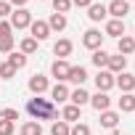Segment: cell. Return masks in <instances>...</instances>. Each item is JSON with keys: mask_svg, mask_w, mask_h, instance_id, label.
<instances>
[{"mask_svg": "<svg viewBox=\"0 0 135 135\" xmlns=\"http://www.w3.org/2000/svg\"><path fill=\"white\" fill-rule=\"evenodd\" d=\"M27 114H29L35 122H42V119H56V117H58V109H56L53 101L35 95V98L27 101Z\"/></svg>", "mask_w": 135, "mask_h": 135, "instance_id": "cell-1", "label": "cell"}, {"mask_svg": "<svg viewBox=\"0 0 135 135\" xmlns=\"http://www.w3.org/2000/svg\"><path fill=\"white\" fill-rule=\"evenodd\" d=\"M29 24H32V13L27 8H16L11 13V27L13 29H29Z\"/></svg>", "mask_w": 135, "mask_h": 135, "instance_id": "cell-2", "label": "cell"}, {"mask_svg": "<svg viewBox=\"0 0 135 135\" xmlns=\"http://www.w3.org/2000/svg\"><path fill=\"white\" fill-rule=\"evenodd\" d=\"M69 69H72V64L66 61V58H56L50 64V74L58 80V82H66V77H69Z\"/></svg>", "mask_w": 135, "mask_h": 135, "instance_id": "cell-3", "label": "cell"}, {"mask_svg": "<svg viewBox=\"0 0 135 135\" xmlns=\"http://www.w3.org/2000/svg\"><path fill=\"white\" fill-rule=\"evenodd\" d=\"M103 37H106V35H101V29H88V32L82 35V45H85L88 50H98V48L103 45Z\"/></svg>", "mask_w": 135, "mask_h": 135, "instance_id": "cell-4", "label": "cell"}, {"mask_svg": "<svg viewBox=\"0 0 135 135\" xmlns=\"http://www.w3.org/2000/svg\"><path fill=\"white\" fill-rule=\"evenodd\" d=\"M114 85H117V77H114L111 72L101 69V72L95 74V88H98V93H109V90H111Z\"/></svg>", "mask_w": 135, "mask_h": 135, "instance_id": "cell-5", "label": "cell"}, {"mask_svg": "<svg viewBox=\"0 0 135 135\" xmlns=\"http://www.w3.org/2000/svg\"><path fill=\"white\" fill-rule=\"evenodd\" d=\"M106 13H109L111 19H122V21H124V16L130 13V6H127V0H111V3L106 6Z\"/></svg>", "mask_w": 135, "mask_h": 135, "instance_id": "cell-6", "label": "cell"}, {"mask_svg": "<svg viewBox=\"0 0 135 135\" xmlns=\"http://www.w3.org/2000/svg\"><path fill=\"white\" fill-rule=\"evenodd\" d=\"M29 32H32V37L37 40V42H42V40H48L50 37V27H48V21H42V19H32V24H29Z\"/></svg>", "mask_w": 135, "mask_h": 135, "instance_id": "cell-7", "label": "cell"}, {"mask_svg": "<svg viewBox=\"0 0 135 135\" xmlns=\"http://www.w3.org/2000/svg\"><path fill=\"white\" fill-rule=\"evenodd\" d=\"M27 88H29V93L42 95V93H48V77L45 74H32L29 82H27Z\"/></svg>", "mask_w": 135, "mask_h": 135, "instance_id": "cell-8", "label": "cell"}, {"mask_svg": "<svg viewBox=\"0 0 135 135\" xmlns=\"http://www.w3.org/2000/svg\"><path fill=\"white\" fill-rule=\"evenodd\" d=\"M61 119H64L66 124L80 122V119H82V109H80V106H74V103H66V106L61 109Z\"/></svg>", "mask_w": 135, "mask_h": 135, "instance_id": "cell-9", "label": "cell"}, {"mask_svg": "<svg viewBox=\"0 0 135 135\" xmlns=\"http://www.w3.org/2000/svg\"><path fill=\"white\" fill-rule=\"evenodd\" d=\"M124 66H127V56H109V64H106V72H111L114 77L124 72Z\"/></svg>", "mask_w": 135, "mask_h": 135, "instance_id": "cell-10", "label": "cell"}, {"mask_svg": "<svg viewBox=\"0 0 135 135\" xmlns=\"http://www.w3.org/2000/svg\"><path fill=\"white\" fill-rule=\"evenodd\" d=\"M69 88H66L64 82H56L53 88H50V98H53V103H66V101H69Z\"/></svg>", "mask_w": 135, "mask_h": 135, "instance_id": "cell-11", "label": "cell"}, {"mask_svg": "<svg viewBox=\"0 0 135 135\" xmlns=\"http://www.w3.org/2000/svg\"><path fill=\"white\" fill-rule=\"evenodd\" d=\"M90 106L101 114V111H106L109 106H111V98H109V93H95V95H90Z\"/></svg>", "mask_w": 135, "mask_h": 135, "instance_id": "cell-12", "label": "cell"}, {"mask_svg": "<svg viewBox=\"0 0 135 135\" xmlns=\"http://www.w3.org/2000/svg\"><path fill=\"white\" fill-rule=\"evenodd\" d=\"M117 88H119L122 93H132V90H135V77H132L130 72L117 74Z\"/></svg>", "mask_w": 135, "mask_h": 135, "instance_id": "cell-13", "label": "cell"}, {"mask_svg": "<svg viewBox=\"0 0 135 135\" xmlns=\"http://www.w3.org/2000/svg\"><path fill=\"white\" fill-rule=\"evenodd\" d=\"M106 35L119 40V37L124 35V21H122V19H109V21H106Z\"/></svg>", "mask_w": 135, "mask_h": 135, "instance_id": "cell-14", "label": "cell"}, {"mask_svg": "<svg viewBox=\"0 0 135 135\" xmlns=\"http://www.w3.org/2000/svg\"><path fill=\"white\" fill-rule=\"evenodd\" d=\"M72 50H74V45H72V40H66V37H61V40L53 45V53H56L58 58H66V56H72Z\"/></svg>", "mask_w": 135, "mask_h": 135, "instance_id": "cell-15", "label": "cell"}, {"mask_svg": "<svg viewBox=\"0 0 135 135\" xmlns=\"http://www.w3.org/2000/svg\"><path fill=\"white\" fill-rule=\"evenodd\" d=\"M106 16H109V13H106V6H103V3H93V6L88 8V19H90V21H95V24H98V21H103Z\"/></svg>", "mask_w": 135, "mask_h": 135, "instance_id": "cell-16", "label": "cell"}, {"mask_svg": "<svg viewBox=\"0 0 135 135\" xmlns=\"http://www.w3.org/2000/svg\"><path fill=\"white\" fill-rule=\"evenodd\" d=\"M66 16L64 13H50V19H48V27H50V32H64L66 29Z\"/></svg>", "mask_w": 135, "mask_h": 135, "instance_id": "cell-17", "label": "cell"}, {"mask_svg": "<svg viewBox=\"0 0 135 135\" xmlns=\"http://www.w3.org/2000/svg\"><path fill=\"white\" fill-rule=\"evenodd\" d=\"M69 101H72L74 106H80V109H82L85 103H90V93H88V90H82V88H77V90H72V93H69Z\"/></svg>", "mask_w": 135, "mask_h": 135, "instance_id": "cell-18", "label": "cell"}, {"mask_svg": "<svg viewBox=\"0 0 135 135\" xmlns=\"http://www.w3.org/2000/svg\"><path fill=\"white\" fill-rule=\"evenodd\" d=\"M101 124H103L106 130H114V127L119 124V114H117V111H111V109L101 111Z\"/></svg>", "mask_w": 135, "mask_h": 135, "instance_id": "cell-19", "label": "cell"}, {"mask_svg": "<svg viewBox=\"0 0 135 135\" xmlns=\"http://www.w3.org/2000/svg\"><path fill=\"white\" fill-rule=\"evenodd\" d=\"M117 48H119V56H130V53L135 50V40H132L130 35H122V37L117 40Z\"/></svg>", "mask_w": 135, "mask_h": 135, "instance_id": "cell-20", "label": "cell"}, {"mask_svg": "<svg viewBox=\"0 0 135 135\" xmlns=\"http://www.w3.org/2000/svg\"><path fill=\"white\" fill-rule=\"evenodd\" d=\"M88 80V72H85V66H72L69 69V77H66V82H77L82 88V82Z\"/></svg>", "mask_w": 135, "mask_h": 135, "instance_id": "cell-21", "label": "cell"}, {"mask_svg": "<svg viewBox=\"0 0 135 135\" xmlns=\"http://www.w3.org/2000/svg\"><path fill=\"white\" fill-rule=\"evenodd\" d=\"M119 111H124V114L135 111V95H132V93H122V98H119Z\"/></svg>", "mask_w": 135, "mask_h": 135, "instance_id": "cell-22", "label": "cell"}, {"mask_svg": "<svg viewBox=\"0 0 135 135\" xmlns=\"http://www.w3.org/2000/svg\"><path fill=\"white\" fill-rule=\"evenodd\" d=\"M8 64H11L13 69L19 72V69H24V66H27V56H24L21 50H19V53H16V50H11V56H8Z\"/></svg>", "mask_w": 135, "mask_h": 135, "instance_id": "cell-23", "label": "cell"}, {"mask_svg": "<svg viewBox=\"0 0 135 135\" xmlns=\"http://www.w3.org/2000/svg\"><path fill=\"white\" fill-rule=\"evenodd\" d=\"M90 58H93V64L98 66V72H101V69H106V64H109V53H106L103 48L93 50V56H90Z\"/></svg>", "mask_w": 135, "mask_h": 135, "instance_id": "cell-24", "label": "cell"}, {"mask_svg": "<svg viewBox=\"0 0 135 135\" xmlns=\"http://www.w3.org/2000/svg\"><path fill=\"white\" fill-rule=\"evenodd\" d=\"M69 132H72V124H66L64 119H58V122L50 124V135H69Z\"/></svg>", "mask_w": 135, "mask_h": 135, "instance_id": "cell-25", "label": "cell"}, {"mask_svg": "<svg viewBox=\"0 0 135 135\" xmlns=\"http://www.w3.org/2000/svg\"><path fill=\"white\" fill-rule=\"evenodd\" d=\"M21 135H42V127H40V122H27V124H21Z\"/></svg>", "mask_w": 135, "mask_h": 135, "instance_id": "cell-26", "label": "cell"}, {"mask_svg": "<svg viewBox=\"0 0 135 135\" xmlns=\"http://www.w3.org/2000/svg\"><path fill=\"white\" fill-rule=\"evenodd\" d=\"M50 3H53V11L56 13H64L66 16V13L72 11V0H50Z\"/></svg>", "mask_w": 135, "mask_h": 135, "instance_id": "cell-27", "label": "cell"}, {"mask_svg": "<svg viewBox=\"0 0 135 135\" xmlns=\"http://www.w3.org/2000/svg\"><path fill=\"white\" fill-rule=\"evenodd\" d=\"M35 50H37V40H35V37H24V40H21V53H24V56H32Z\"/></svg>", "mask_w": 135, "mask_h": 135, "instance_id": "cell-28", "label": "cell"}, {"mask_svg": "<svg viewBox=\"0 0 135 135\" xmlns=\"http://www.w3.org/2000/svg\"><path fill=\"white\" fill-rule=\"evenodd\" d=\"M13 50V35H3L0 37V53H11Z\"/></svg>", "mask_w": 135, "mask_h": 135, "instance_id": "cell-29", "label": "cell"}, {"mask_svg": "<svg viewBox=\"0 0 135 135\" xmlns=\"http://www.w3.org/2000/svg\"><path fill=\"white\" fill-rule=\"evenodd\" d=\"M0 77H3V80H11V77H16V69H13V66H11L8 61H3V64H0Z\"/></svg>", "mask_w": 135, "mask_h": 135, "instance_id": "cell-30", "label": "cell"}, {"mask_svg": "<svg viewBox=\"0 0 135 135\" xmlns=\"http://www.w3.org/2000/svg\"><path fill=\"white\" fill-rule=\"evenodd\" d=\"M69 135H90V127L85 124V122H74L72 124V132Z\"/></svg>", "mask_w": 135, "mask_h": 135, "instance_id": "cell-31", "label": "cell"}, {"mask_svg": "<svg viewBox=\"0 0 135 135\" xmlns=\"http://www.w3.org/2000/svg\"><path fill=\"white\" fill-rule=\"evenodd\" d=\"M13 13V6L8 3V0H0V19H6V16H11Z\"/></svg>", "mask_w": 135, "mask_h": 135, "instance_id": "cell-32", "label": "cell"}, {"mask_svg": "<svg viewBox=\"0 0 135 135\" xmlns=\"http://www.w3.org/2000/svg\"><path fill=\"white\" fill-rule=\"evenodd\" d=\"M0 135H13V122L0 119Z\"/></svg>", "mask_w": 135, "mask_h": 135, "instance_id": "cell-33", "label": "cell"}, {"mask_svg": "<svg viewBox=\"0 0 135 135\" xmlns=\"http://www.w3.org/2000/svg\"><path fill=\"white\" fill-rule=\"evenodd\" d=\"M3 119L16 122V119H19V111H16V109H3Z\"/></svg>", "mask_w": 135, "mask_h": 135, "instance_id": "cell-34", "label": "cell"}, {"mask_svg": "<svg viewBox=\"0 0 135 135\" xmlns=\"http://www.w3.org/2000/svg\"><path fill=\"white\" fill-rule=\"evenodd\" d=\"M11 32H13L11 21H6V19H0V37H3V35H11Z\"/></svg>", "mask_w": 135, "mask_h": 135, "instance_id": "cell-35", "label": "cell"}, {"mask_svg": "<svg viewBox=\"0 0 135 135\" xmlns=\"http://www.w3.org/2000/svg\"><path fill=\"white\" fill-rule=\"evenodd\" d=\"M72 6H77V8H90L93 0H72Z\"/></svg>", "mask_w": 135, "mask_h": 135, "instance_id": "cell-36", "label": "cell"}, {"mask_svg": "<svg viewBox=\"0 0 135 135\" xmlns=\"http://www.w3.org/2000/svg\"><path fill=\"white\" fill-rule=\"evenodd\" d=\"M8 3L16 6V8H24V6H27V0H8Z\"/></svg>", "mask_w": 135, "mask_h": 135, "instance_id": "cell-37", "label": "cell"}, {"mask_svg": "<svg viewBox=\"0 0 135 135\" xmlns=\"http://www.w3.org/2000/svg\"><path fill=\"white\" fill-rule=\"evenodd\" d=\"M0 119H3V109H0Z\"/></svg>", "mask_w": 135, "mask_h": 135, "instance_id": "cell-38", "label": "cell"}, {"mask_svg": "<svg viewBox=\"0 0 135 135\" xmlns=\"http://www.w3.org/2000/svg\"><path fill=\"white\" fill-rule=\"evenodd\" d=\"M132 40H135V37H132Z\"/></svg>", "mask_w": 135, "mask_h": 135, "instance_id": "cell-39", "label": "cell"}]
</instances>
